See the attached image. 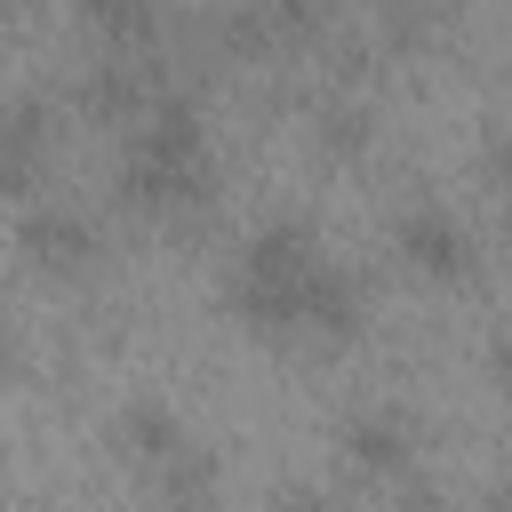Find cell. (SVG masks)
Returning a JSON list of instances; mask_svg holds the SVG:
<instances>
[{"label": "cell", "instance_id": "6da1fadb", "mask_svg": "<svg viewBox=\"0 0 512 512\" xmlns=\"http://www.w3.org/2000/svg\"><path fill=\"white\" fill-rule=\"evenodd\" d=\"M120 208L144 216V224H184L216 200V160H208V120L184 104V96H160L136 128H128V152H120V176H112Z\"/></svg>", "mask_w": 512, "mask_h": 512}, {"label": "cell", "instance_id": "7a4b0ae2", "mask_svg": "<svg viewBox=\"0 0 512 512\" xmlns=\"http://www.w3.org/2000/svg\"><path fill=\"white\" fill-rule=\"evenodd\" d=\"M328 264H336V256L320 248V232H312L304 216H280V224L248 232V248L232 256L224 304H232V320L256 328V336H304V304H312V288H320Z\"/></svg>", "mask_w": 512, "mask_h": 512}, {"label": "cell", "instance_id": "3957f363", "mask_svg": "<svg viewBox=\"0 0 512 512\" xmlns=\"http://www.w3.org/2000/svg\"><path fill=\"white\" fill-rule=\"evenodd\" d=\"M112 440H120V456L168 496V512H208V496H216V456H208L160 400H128V408L112 416Z\"/></svg>", "mask_w": 512, "mask_h": 512}, {"label": "cell", "instance_id": "277c9868", "mask_svg": "<svg viewBox=\"0 0 512 512\" xmlns=\"http://www.w3.org/2000/svg\"><path fill=\"white\" fill-rule=\"evenodd\" d=\"M392 256H400L416 280H432V288H472V280H480V240H472V224L448 216L440 200H408V208L392 216Z\"/></svg>", "mask_w": 512, "mask_h": 512}, {"label": "cell", "instance_id": "5b68a950", "mask_svg": "<svg viewBox=\"0 0 512 512\" xmlns=\"http://www.w3.org/2000/svg\"><path fill=\"white\" fill-rule=\"evenodd\" d=\"M48 160H56V104L24 88L0 104V200H40Z\"/></svg>", "mask_w": 512, "mask_h": 512}, {"label": "cell", "instance_id": "8992f818", "mask_svg": "<svg viewBox=\"0 0 512 512\" xmlns=\"http://www.w3.org/2000/svg\"><path fill=\"white\" fill-rule=\"evenodd\" d=\"M16 256H24L32 272H48V280H80V272L104 256V240H96V224H88L80 208H64V200H24Z\"/></svg>", "mask_w": 512, "mask_h": 512}, {"label": "cell", "instance_id": "52a82bcc", "mask_svg": "<svg viewBox=\"0 0 512 512\" xmlns=\"http://www.w3.org/2000/svg\"><path fill=\"white\" fill-rule=\"evenodd\" d=\"M336 448L352 456V472H368V480H400V472H408V456H416V424H408V408L368 400V408H352V416H344Z\"/></svg>", "mask_w": 512, "mask_h": 512}, {"label": "cell", "instance_id": "ba28073f", "mask_svg": "<svg viewBox=\"0 0 512 512\" xmlns=\"http://www.w3.org/2000/svg\"><path fill=\"white\" fill-rule=\"evenodd\" d=\"M152 104H160V88H152V64H144V56H104V64H88V80H80V112L104 120V128H136Z\"/></svg>", "mask_w": 512, "mask_h": 512}, {"label": "cell", "instance_id": "9c48e42d", "mask_svg": "<svg viewBox=\"0 0 512 512\" xmlns=\"http://www.w3.org/2000/svg\"><path fill=\"white\" fill-rule=\"evenodd\" d=\"M72 8L104 56H152L160 48V0H72Z\"/></svg>", "mask_w": 512, "mask_h": 512}, {"label": "cell", "instance_id": "30bf717a", "mask_svg": "<svg viewBox=\"0 0 512 512\" xmlns=\"http://www.w3.org/2000/svg\"><path fill=\"white\" fill-rule=\"evenodd\" d=\"M320 128H328V144H336V152H360V144H368V112H328Z\"/></svg>", "mask_w": 512, "mask_h": 512}, {"label": "cell", "instance_id": "8fae6325", "mask_svg": "<svg viewBox=\"0 0 512 512\" xmlns=\"http://www.w3.org/2000/svg\"><path fill=\"white\" fill-rule=\"evenodd\" d=\"M488 384H496V392L512 400V320H504V328L488 336Z\"/></svg>", "mask_w": 512, "mask_h": 512}, {"label": "cell", "instance_id": "7c38bea8", "mask_svg": "<svg viewBox=\"0 0 512 512\" xmlns=\"http://www.w3.org/2000/svg\"><path fill=\"white\" fill-rule=\"evenodd\" d=\"M488 176H496V192L512 200V120H504V128L488 136Z\"/></svg>", "mask_w": 512, "mask_h": 512}, {"label": "cell", "instance_id": "4fadbf2b", "mask_svg": "<svg viewBox=\"0 0 512 512\" xmlns=\"http://www.w3.org/2000/svg\"><path fill=\"white\" fill-rule=\"evenodd\" d=\"M272 512H344L336 496H320V488H280V504Z\"/></svg>", "mask_w": 512, "mask_h": 512}, {"label": "cell", "instance_id": "5bb4252c", "mask_svg": "<svg viewBox=\"0 0 512 512\" xmlns=\"http://www.w3.org/2000/svg\"><path fill=\"white\" fill-rule=\"evenodd\" d=\"M440 8H448V0H392V16H400V32H416V24H424V16H440Z\"/></svg>", "mask_w": 512, "mask_h": 512}, {"label": "cell", "instance_id": "9a60e30c", "mask_svg": "<svg viewBox=\"0 0 512 512\" xmlns=\"http://www.w3.org/2000/svg\"><path fill=\"white\" fill-rule=\"evenodd\" d=\"M392 512H440V496H432V488H408V496H400Z\"/></svg>", "mask_w": 512, "mask_h": 512}, {"label": "cell", "instance_id": "2e32d148", "mask_svg": "<svg viewBox=\"0 0 512 512\" xmlns=\"http://www.w3.org/2000/svg\"><path fill=\"white\" fill-rule=\"evenodd\" d=\"M488 512H512V480H504V488H496V496H488Z\"/></svg>", "mask_w": 512, "mask_h": 512}]
</instances>
